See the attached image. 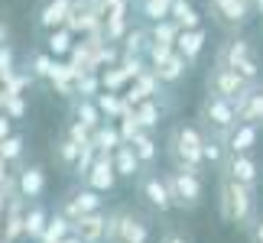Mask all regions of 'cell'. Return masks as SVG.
<instances>
[{
  "label": "cell",
  "instance_id": "6",
  "mask_svg": "<svg viewBox=\"0 0 263 243\" xmlns=\"http://www.w3.org/2000/svg\"><path fill=\"white\" fill-rule=\"evenodd\" d=\"M107 243H149V224L130 208L107 214Z\"/></svg>",
  "mask_w": 263,
  "mask_h": 243
},
{
  "label": "cell",
  "instance_id": "48",
  "mask_svg": "<svg viewBox=\"0 0 263 243\" xmlns=\"http://www.w3.org/2000/svg\"><path fill=\"white\" fill-rule=\"evenodd\" d=\"M59 243H85V240H82V237H78V234H75V230H72V234H68L65 240H59Z\"/></svg>",
  "mask_w": 263,
  "mask_h": 243
},
{
  "label": "cell",
  "instance_id": "1",
  "mask_svg": "<svg viewBox=\"0 0 263 243\" xmlns=\"http://www.w3.org/2000/svg\"><path fill=\"white\" fill-rule=\"evenodd\" d=\"M218 214L231 227L250 230L254 220L260 217V211H257V188L240 185V181L221 175V181H218Z\"/></svg>",
  "mask_w": 263,
  "mask_h": 243
},
{
  "label": "cell",
  "instance_id": "40",
  "mask_svg": "<svg viewBox=\"0 0 263 243\" xmlns=\"http://www.w3.org/2000/svg\"><path fill=\"white\" fill-rule=\"evenodd\" d=\"M52 65H55V58L49 52H36L33 58H29V75L33 78H49L52 75Z\"/></svg>",
  "mask_w": 263,
  "mask_h": 243
},
{
  "label": "cell",
  "instance_id": "37",
  "mask_svg": "<svg viewBox=\"0 0 263 243\" xmlns=\"http://www.w3.org/2000/svg\"><path fill=\"white\" fill-rule=\"evenodd\" d=\"M101 19H114V16H130L134 10V0H98Z\"/></svg>",
  "mask_w": 263,
  "mask_h": 243
},
{
  "label": "cell",
  "instance_id": "5",
  "mask_svg": "<svg viewBox=\"0 0 263 243\" xmlns=\"http://www.w3.org/2000/svg\"><path fill=\"white\" fill-rule=\"evenodd\" d=\"M198 120H201V130L211 133V136H218V139H224L231 130L240 124L234 100L218 97V94H205V100H201V107H198Z\"/></svg>",
  "mask_w": 263,
  "mask_h": 243
},
{
  "label": "cell",
  "instance_id": "47",
  "mask_svg": "<svg viewBox=\"0 0 263 243\" xmlns=\"http://www.w3.org/2000/svg\"><path fill=\"white\" fill-rule=\"evenodd\" d=\"M247 237H250V243H263V214L254 220V227L247 230Z\"/></svg>",
  "mask_w": 263,
  "mask_h": 243
},
{
  "label": "cell",
  "instance_id": "11",
  "mask_svg": "<svg viewBox=\"0 0 263 243\" xmlns=\"http://www.w3.org/2000/svg\"><path fill=\"white\" fill-rule=\"evenodd\" d=\"M208 13L224 29H240L254 16V4L250 0H208Z\"/></svg>",
  "mask_w": 263,
  "mask_h": 243
},
{
  "label": "cell",
  "instance_id": "2",
  "mask_svg": "<svg viewBox=\"0 0 263 243\" xmlns=\"http://www.w3.org/2000/svg\"><path fill=\"white\" fill-rule=\"evenodd\" d=\"M205 130L198 124H176L166 136V156L179 169H205Z\"/></svg>",
  "mask_w": 263,
  "mask_h": 243
},
{
  "label": "cell",
  "instance_id": "27",
  "mask_svg": "<svg viewBox=\"0 0 263 243\" xmlns=\"http://www.w3.org/2000/svg\"><path fill=\"white\" fill-rule=\"evenodd\" d=\"M82 149H85V146H78L68 133H62V136L55 139V162H59L65 172H75L78 159H82Z\"/></svg>",
  "mask_w": 263,
  "mask_h": 243
},
{
  "label": "cell",
  "instance_id": "24",
  "mask_svg": "<svg viewBox=\"0 0 263 243\" xmlns=\"http://www.w3.org/2000/svg\"><path fill=\"white\" fill-rule=\"evenodd\" d=\"M95 100H98V107H101V114H104V120H110V124L134 110V107L127 104V97H124V94H114V91H101Z\"/></svg>",
  "mask_w": 263,
  "mask_h": 243
},
{
  "label": "cell",
  "instance_id": "32",
  "mask_svg": "<svg viewBox=\"0 0 263 243\" xmlns=\"http://www.w3.org/2000/svg\"><path fill=\"white\" fill-rule=\"evenodd\" d=\"M68 234H72V220H68L62 211H55V214H49V224H46L43 240H39V243H59V240H65Z\"/></svg>",
  "mask_w": 263,
  "mask_h": 243
},
{
  "label": "cell",
  "instance_id": "22",
  "mask_svg": "<svg viewBox=\"0 0 263 243\" xmlns=\"http://www.w3.org/2000/svg\"><path fill=\"white\" fill-rule=\"evenodd\" d=\"M72 49H75V33L68 26H59V29H49L46 33V52L52 58L72 55Z\"/></svg>",
  "mask_w": 263,
  "mask_h": 243
},
{
  "label": "cell",
  "instance_id": "19",
  "mask_svg": "<svg viewBox=\"0 0 263 243\" xmlns=\"http://www.w3.org/2000/svg\"><path fill=\"white\" fill-rule=\"evenodd\" d=\"M257 139H260V127H254V124H237L224 136V149H228V153H254Z\"/></svg>",
  "mask_w": 263,
  "mask_h": 243
},
{
  "label": "cell",
  "instance_id": "13",
  "mask_svg": "<svg viewBox=\"0 0 263 243\" xmlns=\"http://www.w3.org/2000/svg\"><path fill=\"white\" fill-rule=\"evenodd\" d=\"M234 107H237V120H240V124L263 127V81H254V85L237 97Z\"/></svg>",
  "mask_w": 263,
  "mask_h": 243
},
{
  "label": "cell",
  "instance_id": "46",
  "mask_svg": "<svg viewBox=\"0 0 263 243\" xmlns=\"http://www.w3.org/2000/svg\"><path fill=\"white\" fill-rule=\"evenodd\" d=\"M10 133H13V117L0 110V143H4V139H7Z\"/></svg>",
  "mask_w": 263,
  "mask_h": 243
},
{
  "label": "cell",
  "instance_id": "35",
  "mask_svg": "<svg viewBox=\"0 0 263 243\" xmlns=\"http://www.w3.org/2000/svg\"><path fill=\"white\" fill-rule=\"evenodd\" d=\"M179 23L173 16L169 19H159V23H153L149 26V36H153V43H166V46H176V36H179Z\"/></svg>",
  "mask_w": 263,
  "mask_h": 243
},
{
  "label": "cell",
  "instance_id": "28",
  "mask_svg": "<svg viewBox=\"0 0 263 243\" xmlns=\"http://www.w3.org/2000/svg\"><path fill=\"white\" fill-rule=\"evenodd\" d=\"M134 10L140 13L143 23H159V19H169V10H173V0H137Z\"/></svg>",
  "mask_w": 263,
  "mask_h": 243
},
{
  "label": "cell",
  "instance_id": "26",
  "mask_svg": "<svg viewBox=\"0 0 263 243\" xmlns=\"http://www.w3.org/2000/svg\"><path fill=\"white\" fill-rule=\"evenodd\" d=\"M20 198H39L46 191V172L39 169V166H29L20 172Z\"/></svg>",
  "mask_w": 263,
  "mask_h": 243
},
{
  "label": "cell",
  "instance_id": "3",
  "mask_svg": "<svg viewBox=\"0 0 263 243\" xmlns=\"http://www.w3.org/2000/svg\"><path fill=\"white\" fill-rule=\"evenodd\" d=\"M215 65L231 68V72H237L247 81H260V55H257V49L250 46V39H244V36L224 39V43L215 49Z\"/></svg>",
  "mask_w": 263,
  "mask_h": 243
},
{
  "label": "cell",
  "instance_id": "12",
  "mask_svg": "<svg viewBox=\"0 0 263 243\" xmlns=\"http://www.w3.org/2000/svg\"><path fill=\"white\" fill-rule=\"evenodd\" d=\"M117 169H114V159H110V153H98V159L91 162V169L85 172V185H91L95 191H101V195H107V191L117 188Z\"/></svg>",
  "mask_w": 263,
  "mask_h": 243
},
{
  "label": "cell",
  "instance_id": "18",
  "mask_svg": "<svg viewBox=\"0 0 263 243\" xmlns=\"http://www.w3.org/2000/svg\"><path fill=\"white\" fill-rule=\"evenodd\" d=\"M72 4L75 0H46L43 10H39V29H59V26H65L68 23V13H72Z\"/></svg>",
  "mask_w": 263,
  "mask_h": 243
},
{
  "label": "cell",
  "instance_id": "50",
  "mask_svg": "<svg viewBox=\"0 0 263 243\" xmlns=\"http://www.w3.org/2000/svg\"><path fill=\"white\" fill-rule=\"evenodd\" d=\"M250 4H254V10H257V13L263 10V0H250Z\"/></svg>",
  "mask_w": 263,
  "mask_h": 243
},
{
  "label": "cell",
  "instance_id": "4",
  "mask_svg": "<svg viewBox=\"0 0 263 243\" xmlns=\"http://www.w3.org/2000/svg\"><path fill=\"white\" fill-rule=\"evenodd\" d=\"M163 175H166V188H169V198H173V208H179V211L201 208V198H205L201 172L173 166V172H163Z\"/></svg>",
  "mask_w": 263,
  "mask_h": 243
},
{
  "label": "cell",
  "instance_id": "9",
  "mask_svg": "<svg viewBox=\"0 0 263 243\" xmlns=\"http://www.w3.org/2000/svg\"><path fill=\"white\" fill-rule=\"evenodd\" d=\"M254 85V81L240 78L237 72H231V68H221V65H211L208 75H205V91L208 94H218V97H228L237 104V97L244 94V91Z\"/></svg>",
  "mask_w": 263,
  "mask_h": 243
},
{
  "label": "cell",
  "instance_id": "16",
  "mask_svg": "<svg viewBox=\"0 0 263 243\" xmlns=\"http://www.w3.org/2000/svg\"><path fill=\"white\" fill-rule=\"evenodd\" d=\"M78 68H72V62H62V58H55L52 65V75H49V81H52V88L59 91L62 97H78Z\"/></svg>",
  "mask_w": 263,
  "mask_h": 243
},
{
  "label": "cell",
  "instance_id": "34",
  "mask_svg": "<svg viewBox=\"0 0 263 243\" xmlns=\"http://www.w3.org/2000/svg\"><path fill=\"white\" fill-rule=\"evenodd\" d=\"M127 85H130V75H127L120 65H110V68H104V72H101V91H114V94H124Z\"/></svg>",
  "mask_w": 263,
  "mask_h": 243
},
{
  "label": "cell",
  "instance_id": "49",
  "mask_svg": "<svg viewBox=\"0 0 263 243\" xmlns=\"http://www.w3.org/2000/svg\"><path fill=\"white\" fill-rule=\"evenodd\" d=\"M7 43V26H0V46Z\"/></svg>",
  "mask_w": 263,
  "mask_h": 243
},
{
  "label": "cell",
  "instance_id": "7",
  "mask_svg": "<svg viewBox=\"0 0 263 243\" xmlns=\"http://www.w3.org/2000/svg\"><path fill=\"white\" fill-rule=\"evenodd\" d=\"M59 211L68 217V220H78L85 214H95V211H104V195L101 191H95L91 185H75L68 188L62 198H59Z\"/></svg>",
  "mask_w": 263,
  "mask_h": 243
},
{
  "label": "cell",
  "instance_id": "38",
  "mask_svg": "<svg viewBox=\"0 0 263 243\" xmlns=\"http://www.w3.org/2000/svg\"><path fill=\"white\" fill-rule=\"evenodd\" d=\"M130 33V16H114V19H104V39L107 43H120Z\"/></svg>",
  "mask_w": 263,
  "mask_h": 243
},
{
  "label": "cell",
  "instance_id": "36",
  "mask_svg": "<svg viewBox=\"0 0 263 243\" xmlns=\"http://www.w3.org/2000/svg\"><path fill=\"white\" fill-rule=\"evenodd\" d=\"M130 85H134L143 97H156V94H163V81H159V75L153 72V68H146L143 75H137L134 81H130Z\"/></svg>",
  "mask_w": 263,
  "mask_h": 243
},
{
  "label": "cell",
  "instance_id": "45",
  "mask_svg": "<svg viewBox=\"0 0 263 243\" xmlns=\"http://www.w3.org/2000/svg\"><path fill=\"white\" fill-rule=\"evenodd\" d=\"M156 243H192V237H189V234H182V230H176V227H169Z\"/></svg>",
  "mask_w": 263,
  "mask_h": 243
},
{
  "label": "cell",
  "instance_id": "10",
  "mask_svg": "<svg viewBox=\"0 0 263 243\" xmlns=\"http://www.w3.org/2000/svg\"><path fill=\"white\" fill-rule=\"evenodd\" d=\"M221 175L234 178V181H240V185L260 188L263 169H260V162L254 159V153H228L224 162H221Z\"/></svg>",
  "mask_w": 263,
  "mask_h": 243
},
{
  "label": "cell",
  "instance_id": "20",
  "mask_svg": "<svg viewBox=\"0 0 263 243\" xmlns=\"http://www.w3.org/2000/svg\"><path fill=\"white\" fill-rule=\"evenodd\" d=\"M110 159H114V169H117L120 178L137 181V175L143 172V162H140V156L134 153V146H130V143H120L114 153H110Z\"/></svg>",
  "mask_w": 263,
  "mask_h": 243
},
{
  "label": "cell",
  "instance_id": "43",
  "mask_svg": "<svg viewBox=\"0 0 263 243\" xmlns=\"http://www.w3.org/2000/svg\"><path fill=\"white\" fill-rule=\"evenodd\" d=\"M23 97L16 94V91H4V114H10V117H23Z\"/></svg>",
  "mask_w": 263,
  "mask_h": 243
},
{
  "label": "cell",
  "instance_id": "29",
  "mask_svg": "<svg viewBox=\"0 0 263 243\" xmlns=\"http://www.w3.org/2000/svg\"><path fill=\"white\" fill-rule=\"evenodd\" d=\"M91 143H95V149L98 153H114V149L124 143L120 139V130H117V124H110V120H104L95 133H91Z\"/></svg>",
  "mask_w": 263,
  "mask_h": 243
},
{
  "label": "cell",
  "instance_id": "21",
  "mask_svg": "<svg viewBox=\"0 0 263 243\" xmlns=\"http://www.w3.org/2000/svg\"><path fill=\"white\" fill-rule=\"evenodd\" d=\"M72 120L85 124L91 133H95V130L104 124V114H101V107H98L95 97H75V100H72Z\"/></svg>",
  "mask_w": 263,
  "mask_h": 243
},
{
  "label": "cell",
  "instance_id": "23",
  "mask_svg": "<svg viewBox=\"0 0 263 243\" xmlns=\"http://www.w3.org/2000/svg\"><path fill=\"white\" fill-rule=\"evenodd\" d=\"M134 114H137V120H140V127L153 133V130H156L159 124H163V117H166V107L159 104L156 97H146V100H140V104L134 107Z\"/></svg>",
  "mask_w": 263,
  "mask_h": 243
},
{
  "label": "cell",
  "instance_id": "52",
  "mask_svg": "<svg viewBox=\"0 0 263 243\" xmlns=\"http://www.w3.org/2000/svg\"><path fill=\"white\" fill-rule=\"evenodd\" d=\"M260 13H263V10H260Z\"/></svg>",
  "mask_w": 263,
  "mask_h": 243
},
{
  "label": "cell",
  "instance_id": "39",
  "mask_svg": "<svg viewBox=\"0 0 263 243\" xmlns=\"http://www.w3.org/2000/svg\"><path fill=\"white\" fill-rule=\"evenodd\" d=\"M101 94V72H82L78 75V97H98Z\"/></svg>",
  "mask_w": 263,
  "mask_h": 243
},
{
  "label": "cell",
  "instance_id": "15",
  "mask_svg": "<svg viewBox=\"0 0 263 243\" xmlns=\"http://www.w3.org/2000/svg\"><path fill=\"white\" fill-rule=\"evenodd\" d=\"M72 230L85 243H107V214L104 211H95V214H85L72 220Z\"/></svg>",
  "mask_w": 263,
  "mask_h": 243
},
{
  "label": "cell",
  "instance_id": "14",
  "mask_svg": "<svg viewBox=\"0 0 263 243\" xmlns=\"http://www.w3.org/2000/svg\"><path fill=\"white\" fill-rule=\"evenodd\" d=\"M149 68L159 75V81H163V85H179V81L189 75V58L173 49L169 55L156 58V62H149Z\"/></svg>",
  "mask_w": 263,
  "mask_h": 243
},
{
  "label": "cell",
  "instance_id": "42",
  "mask_svg": "<svg viewBox=\"0 0 263 243\" xmlns=\"http://www.w3.org/2000/svg\"><path fill=\"white\" fill-rule=\"evenodd\" d=\"M20 156H23V136H20V133H10L4 143H0V159L16 162Z\"/></svg>",
  "mask_w": 263,
  "mask_h": 243
},
{
  "label": "cell",
  "instance_id": "25",
  "mask_svg": "<svg viewBox=\"0 0 263 243\" xmlns=\"http://www.w3.org/2000/svg\"><path fill=\"white\" fill-rule=\"evenodd\" d=\"M149 46H153L149 26H130V33L120 39V52H130V55H146Z\"/></svg>",
  "mask_w": 263,
  "mask_h": 243
},
{
  "label": "cell",
  "instance_id": "33",
  "mask_svg": "<svg viewBox=\"0 0 263 243\" xmlns=\"http://www.w3.org/2000/svg\"><path fill=\"white\" fill-rule=\"evenodd\" d=\"M134 153L140 156V162H143V169H153V162H156V156H159V149H156V139H153V133L149 130H143L140 136H134Z\"/></svg>",
  "mask_w": 263,
  "mask_h": 243
},
{
  "label": "cell",
  "instance_id": "8",
  "mask_svg": "<svg viewBox=\"0 0 263 243\" xmlns=\"http://www.w3.org/2000/svg\"><path fill=\"white\" fill-rule=\"evenodd\" d=\"M137 191L140 198L146 201L156 214H169L173 211V198H169V188H166V175L156 169H143L137 175Z\"/></svg>",
  "mask_w": 263,
  "mask_h": 243
},
{
  "label": "cell",
  "instance_id": "31",
  "mask_svg": "<svg viewBox=\"0 0 263 243\" xmlns=\"http://www.w3.org/2000/svg\"><path fill=\"white\" fill-rule=\"evenodd\" d=\"M169 16H173L182 29H195V26H201V16H198V10H195V4H192V0H173V10H169Z\"/></svg>",
  "mask_w": 263,
  "mask_h": 243
},
{
  "label": "cell",
  "instance_id": "41",
  "mask_svg": "<svg viewBox=\"0 0 263 243\" xmlns=\"http://www.w3.org/2000/svg\"><path fill=\"white\" fill-rule=\"evenodd\" d=\"M117 130H120V139H124V143H134V136H140V133H143V127H140V120H137V114H134V110L120 117Z\"/></svg>",
  "mask_w": 263,
  "mask_h": 243
},
{
  "label": "cell",
  "instance_id": "17",
  "mask_svg": "<svg viewBox=\"0 0 263 243\" xmlns=\"http://www.w3.org/2000/svg\"><path fill=\"white\" fill-rule=\"evenodd\" d=\"M205 43H208L205 26L179 29V36H176V52H182V55L189 58V65H192V62H198V55H201V52H205Z\"/></svg>",
  "mask_w": 263,
  "mask_h": 243
},
{
  "label": "cell",
  "instance_id": "44",
  "mask_svg": "<svg viewBox=\"0 0 263 243\" xmlns=\"http://www.w3.org/2000/svg\"><path fill=\"white\" fill-rule=\"evenodd\" d=\"M10 72H13V49L4 43L0 46V78H7Z\"/></svg>",
  "mask_w": 263,
  "mask_h": 243
},
{
  "label": "cell",
  "instance_id": "51",
  "mask_svg": "<svg viewBox=\"0 0 263 243\" xmlns=\"http://www.w3.org/2000/svg\"><path fill=\"white\" fill-rule=\"evenodd\" d=\"M134 4H137V0H134Z\"/></svg>",
  "mask_w": 263,
  "mask_h": 243
},
{
  "label": "cell",
  "instance_id": "30",
  "mask_svg": "<svg viewBox=\"0 0 263 243\" xmlns=\"http://www.w3.org/2000/svg\"><path fill=\"white\" fill-rule=\"evenodd\" d=\"M46 224H49V211H46V208H39V205H33V208L26 211V217H23V237L39 243V240H43Z\"/></svg>",
  "mask_w": 263,
  "mask_h": 243
}]
</instances>
